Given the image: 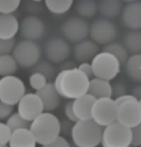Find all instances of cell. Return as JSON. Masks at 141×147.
<instances>
[{"instance_id":"1","label":"cell","mask_w":141,"mask_h":147,"mask_svg":"<svg viewBox=\"0 0 141 147\" xmlns=\"http://www.w3.org/2000/svg\"><path fill=\"white\" fill-rule=\"evenodd\" d=\"M90 79L77 67L64 69L56 74L53 84L61 97L74 100L88 93Z\"/></svg>"},{"instance_id":"2","label":"cell","mask_w":141,"mask_h":147,"mask_svg":"<svg viewBox=\"0 0 141 147\" xmlns=\"http://www.w3.org/2000/svg\"><path fill=\"white\" fill-rule=\"evenodd\" d=\"M29 129L38 144L44 146L61 134V122L53 113L43 112L30 123Z\"/></svg>"},{"instance_id":"3","label":"cell","mask_w":141,"mask_h":147,"mask_svg":"<svg viewBox=\"0 0 141 147\" xmlns=\"http://www.w3.org/2000/svg\"><path fill=\"white\" fill-rule=\"evenodd\" d=\"M103 128L92 119L78 121L72 126L70 137L76 147H97L100 144Z\"/></svg>"},{"instance_id":"4","label":"cell","mask_w":141,"mask_h":147,"mask_svg":"<svg viewBox=\"0 0 141 147\" xmlns=\"http://www.w3.org/2000/svg\"><path fill=\"white\" fill-rule=\"evenodd\" d=\"M93 76L98 79L111 82L119 75L121 64L117 59L110 53L99 52L90 62Z\"/></svg>"},{"instance_id":"5","label":"cell","mask_w":141,"mask_h":147,"mask_svg":"<svg viewBox=\"0 0 141 147\" xmlns=\"http://www.w3.org/2000/svg\"><path fill=\"white\" fill-rule=\"evenodd\" d=\"M41 49L36 42L23 40L16 43L11 55L18 67L22 68L34 67L40 61Z\"/></svg>"},{"instance_id":"6","label":"cell","mask_w":141,"mask_h":147,"mask_svg":"<svg viewBox=\"0 0 141 147\" xmlns=\"http://www.w3.org/2000/svg\"><path fill=\"white\" fill-rule=\"evenodd\" d=\"M26 93L24 82L18 76L12 75L0 79V101L8 105H14Z\"/></svg>"},{"instance_id":"7","label":"cell","mask_w":141,"mask_h":147,"mask_svg":"<svg viewBox=\"0 0 141 147\" xmlns=\"http://www.w3.org/2000/svg\"><path fill=\"white\" fill-rule=\"evenodd\" d=\"M117 105L112 98L95 99L91 110V119L102 128L116 122Z\"/></svg>"},{"instance_id":"8","label":"cell","mask_w":141,"mask_h":147,"mask_svg":"<svg viewBox=\"0 0 141 147\" xmlns=\"http://www.w3.org/2000/svg\"><path fill=\"white\" fill-rule=\"evenodd\" d=\"M131 129L115 122L103 128L102 147H128L131 144Z\"/></svg>"},{"instance_id":"9","label":"cell","mask_w":141,"mask_h":147,"mask_svg":"<svg viewBox=\"0 0 141 147\" xmlns=\"http://www.w3.org/2000/svg\"><path fill=\"white\" fill-rule=\"evenodd\" d=\"M119 31L116 24L111 20L102 18L95 20L90 26L91 40L98 45H107L114 42Z\"/></svg>"},{"instance_id":"10","label":"cell","mask_w":141,"mask_h":147,"mask_svg":"<svg viewBox=\"0 0 141 147\" xmlns=\"http://www.w3.org/2000/svg\"><path fill=\"white\" fill-rule=\"evenodd\" d=\"M60 30L64 40L76 44L88 38L90 26L85 19L73 16L63 22Z\"/></svg>"},{"instance_id":"11","label":"cell","mask_w":141,"mask_h":147,"mask_svg":"<svg viewBox=\"0 0 141 147\" xmlns=\"http://www.w3.org/2000/svg\"><path fill=\"white\" fill-rule=\"evenodd\" d=\"M116 122L129 129L141 125L140 100H131L117 105Z\"/></svg>"},{"instance_id":"12","label":"cell","mask_w":141,"mask_h":147,"mask_svg":"<svg viewBox=\"0 0 141 147\" xmlns=\"http://www.w3.org/2000/svg\"><path fill=\"white\" fill-rule=\"evenodd\" d=\"M44 53L48 62L61 64L65 62L71 54L69 42L60 37H52L45 42Z\"/></svg>"},{"instance_id":"13","label":"cell","mask_w":141,"mask_h":147,"mask_svg":"<svg viewBox=\"0 0 141 147\" xmlns=\"http://www.w3.org/2000/svg\"><path fill=\"white\" fill-rule=\"evenodd\" d=\"M16 105L17 113L29 122L44 112L42 101L35 93H26Z\"/></svg>"},{"instance_id":"14","label":"cell","mask_w":141,"mask_h":147,"mask_svg":"<svg viewBox=\"0 0 141 147\" xmlns=\"http://www.w3.org/2000/svg\"><path fill=\"white\" fill-rule=\"evenodd\" d=\"M19 31L23 40L36 42L43 38L45 26L41 18L30 14L24 17L20 23Z\"/></svg>"},{"instance_id":"15","label":"cell","mask_w":141,"mask_h":147,"mask_svg":"<svg viewBox=\"0 0 141 147\" xmlns=\"http://www.w3.org/2000/svg\"><path fill=\"white\" fill-rule=\"evenodd\" d=\"M121 12V21L125 28L129 30H140V1H127Z\"/></svg>"},{"instance_id":"16","label":"cell","mask_w":141,"mask_h":147,"mask_svg":"<svg viewBox=\"0 0 141 147\" xmlns=\"http://www.w3.org/2000/svg\"><path fill=\"white\" fill-rule=\"evenodd\" d=\"M42 102L44 112L51 113L59 108L61 103V96L55 89L53 83L48 82L40 91L35 92Z\"/></svg>"},{"instance_id":"17","label":"cell","mask_w":141,"mask_h":147,"mask_svg":"<svg viewBox=\"0 0 141 147\" xmlns=\"http://www.w3.org/2000/svg\"><path fill=\"white\" fill-rule=\"evenodd\" d=\"M99 52V45L91 40H84L75 45L73 50V57L77 62H89Z\"/></svg>"},{"instance_id":"18","label":"cell","mask_w":141,"mask_h":147,"mask_svg":"<svg viewBox=\"0 0 141 147\" xmlns=\"http://www.w3.org/2000/svg\"><path fill=\"white\" fill-rule=\"evenodd\" d=\"M95 99L88 93L72 101L73 113L79 121L91 119V110Z\"/></svg>"},{"instance_id":"19","label":"cell","mask_w":141,"mask_h":147,"mask_svg":"<svg viewBox=\"0 0 141 147\" xmlns=\"http://www.w3.org/2000/svg\"><path fill=\"white\" fill-rule=\"evenodd\" d=\"M20 23L13 14H0V39H14L19 32Z\"/></svg>"},{"instance_id":"20","label":"cell","mask_w":141,"mask_h":147,"mask_svg":"<svg viewBox=\"0 0 141 147\" xmlns=\"http://www.w3.org/2000/svg\"><path fill=\"white\" fill-rule=\"evenodd\" d=\"M88 93L95 99L112 97V90L110 82L93 77L90 79Z\"/></svg>"},{"instance_id":"21","label":"cell","mask_w":141,"mask_h":147,"mask_svg":"<svg viewBox=\"0 0 141 147\" xmlns=\"http://www.w3.org/2000/svg\"><path fill=\"white\" fill-rule=\"evenodd\" d=\"M9 147H36L37 142L29 129H19L12 131Z\"/></svg>"},{"instance_id":"22","label":"cell","mask_w":141,"mask_h":147,"mask_svg":"<svg viewBox=\"0 0 141 147\" xmlns=\"http://www.w3.org/2000/svg\"><path fill=\"white\" fill-rule=\"evenodd\" d=\"M123 7L119 0H102L97 4V11L104 18L111 21L121 14Z\"/></svg>"},{"instance_id":"23","label":"cell","mask_w":141,"mask_h":147,"mask_svg":"<svg viewBox=\"0 0 141 147\" xmlns=\"http://www.w3.org/2000/svg\"><path fill=\"white\" fill-rule=\"evenodd\" d=\"M128 53L131 55L140 54L141 33L140 30H129L124 35L123 43Z\"/></svg>"},{"instance_id":"24","label":"cell","mask_w":141,"mask_h":147,"mask_svg":"<svg viewBox=\"0 0 141 147\" xmlns=\"http://www.w3.org/2000/svg\"><path fill=\"white\" fill-rule=\"evenodd\" d=\"M126 71L128 77L133 81L140 82L141 80V55H131L126 62Z\"/></svg>"},{"instance_id":"25","label":"cell","mask_w":141,"mask_h":147,"mask_svg":"<svg viewBox=\"0 0 141 147\" xmlns=\"http://www.w3.org/2000/svg\"><path fill=\"white\" fill-rule=\"evenodd\" d=\"M76 13L81 18H90L97 12V3L93 0H81L75 6Z\"/></svg>"},{"instance_id":"26","label":"cell","mask_w":141,"mask_h":147,"mask_svg":"<svg viewBox=\"0 0 141 147\" xmlns=\"http://www.w3.org/2000/svg\"><path fill=\"white\" fill-rule=\"evenodd\" d=\"M44 6L50 13L54 15H63L71 9L73 0H46Z\"/></svg>"},{"instance_id":"27","label":"cell","mask_w":141,"mask_h":147,"mask_svg":"<svg viewBox=\"0 0 141 147\" xmlns=\"http://www.w3.org/2000/svg\"><path fill=\"white\" fill-rule=\"evenodd\" d=\"M18 65L11 54L0 56V76H12L17 71Z\"/></svg>"},{"instance_id":"28","label":"cell","mask_w":141,"mask_h":147,"mask_svg":"<svg viewBox=\"0 0 141 147\" xmlns=\"http://www.w3.org/2000/svg\"><path fill=\"white\" fill-rule=\"evenodd\" d=\"M102 51L107 52L114 56L119 60L121 64H125L129 57L128 51L123 44L119 42H116V41L104 46Z\"/></svg>"},{"instance_id":"29","label":"cell","mask_w":141,"mask_h":147,"mask_svg":"<svg viewBox=\"0 0 141 147\" xmlns=\"http://www.w3.org/2000/svg\"><path fill=\"white\" fill-rule=\"evenodd\" d=\"M5 123L11 131H13L19 129H29L30 122L25 120L22 117H21L17 112H14L6 120Z\"/></svg>"},{"instance_id":"30","label":"cell","mask_w":141,"mask_h":147,"mask_svg":"<svg viewBox=\"0 0 141 147\" xmlns=\"http://www.w3.org/2000/svg\"><path fill=\"white\" fill-rule=\"evenodd\" d=\"M35 72H39L44 75L47 79H52L54 75L56 70L53 65L48 61H41L38 62L34 67Z\"/></svg>"},{"instance_id":"31","label":"cell","mask_w":141,"mask_h":147,"mask_svg":"<svg viewBox=\"0 0 141 147\" xmlns=\"http://www.w3.org/2000/svg\"><path fill=\"white\" fill-rule=\"evenodd\" d=\"M28 83L31 88H33L36 92L42 89L48 82H47V78L44 75L39 72L34 71L29 76Z\"/></svg>"},{"instance_id":"32","label":"cell","mask_w":141,"mask_h":147,"mask_svg":"<svg viewBox=\"0 0 141 147\" xmlns=\"http://www.w3.org/2000/svg\"><path fill=\"white\" fill-rule=\"evenodd\" d=\"M21 4L20 0H0V14H13Z\"/></svg>"},{"instance_id":"33","label":"cell","mask_w":141,"mask_h":147,"mask_svg":"<svg viewBox=\"0 0 141 147\" xmlns=\"http://www.w3.org/2000/svg\"><path fill=\"white\" fill-rule=\"evenodd\" d=\"M15 45H16L15 38L9 40L0 39V56L11 54Z\"/></svg>"},{"instance_id":"34","label":"cell","mask_w":141,"mask_h":147,"mask_svg":"<svg viewBox=\"0 0 141 147\" xmlns=\"http://www.w3.org/2000/svg\"><path fill=\"white\" fill-rule=\"evenodd\" d=\"M11 132L6 123L0 122V146L8 145Z\"/></svg>"},{"instance_id":"35","label":"cell","mask_w":141,"mask_h":147,"mask_svg":"<svg viewBox=\"0 0 141 147\" xmlns=\"http://www.w3.org/2000/svg\"><path fill=\"white\" fill-rule=\"evenodd\" d=\"M131 138L130 146L140 147L141 145V125H138L131 129Z\"/></svg>"},{"instance_id":"36","label":"cell","mask_w":141,"mask_h":147,"mask_svg":"<svg viewBox=\"0 0 141 147\" xmlns=\"http://www.w3.org/2000/svg\"><path fill=\"white\" fill-rule=\"evenodd\" d=\"M13 107L0 101V120H7L14 113Z\"/></svg>"},{"instance_id":"37","label":"cell","mask_w":141,"mask_h":147,"mask_svg":"<svg viewBox=\"0 0 141 147\" xmlns=\"http://www.w3.org/2000/svg\"><path fill=\"white\" fill-rule=\"evenodd\" d=\"M42 147H70V145L65 137L59 135L50 144Z\"/></svg>"},{"instance_id":"38","label":"cell","mask_w":141,"mask_h":147,"mask_svg":"<svg viewBox=\"0 0 141 147\" xmlns=\"http://www.w3.org/2000/svg\"><path fill=\"white\" fill-rule=\"evenodd\" d=\"M64 114H65L66 117L68 119V120L70 122L73 123H76L78 122L77 117L75 115L74 113H73V108H72V101L68 102L66 104L65 107H64Z\"/></svg>"},{"instance_id":"39","label":"cell","mask_w":141,"mask_h":147,"mask_svg":"<svg viewBox=\"0 0 141 147\" xmlns=\"http://www.w3.org/2000/svg\"><path fill=\"white\" fill-rule=\"evenodd\" d=\"M111 90H112V96H115L116 98L126 94V88L124 84L122 82H116L114 86L111 85Z\"/></svg>"},{"instance_id":"40","label":"cell","mask_w":141,"mask_h":147,"mask_svg":"<svg viewBox=\"0 0 141 147\" xmlns=\"http://www.w3.org/2000/svg\"><path fill=\"white\" fill-rule=\"evenodd\" d=\"M77 69L79 71H81V72L83 73L90 79L94 77L91 64L89 63V62H82V63H80L79 65L78 66Z\"/></svg>"},{"instance_id":"41","label":"cell","mask_w":141,"mask_h":147,"mask_svg":"<svg viewBox=\"0 0 141 147\" xmlns=\"http://www.w3.org/2000/svg\"><path fill=\"white\" fill-rule=\"evenodd\" d=\"M131 100H136V99L133 97L132 95L127 94L126 93V94L122 95V96L116 98L114 99V101H115V102H116V105H119V104L122 103V102H126V101Z\"/></svg>"},{"instance_id":"42","label":"cell","mask_w":141,"mask_h":147,"mask_svg":"<svg viewBox=\"0 0 141 147\" xmlns=\"http://www.w3.org/2000/svg\"><path fill=\"white\" fill-rule=\"evenodd\" d=\"M131 95H132L133 97L138 100H140L141 98V86L140 85H138L136 86L133 87Z\"/></svg>"},{"instance_id":"43","label":"cell","mask_w":141,"mask_h":147,"mask_svg":"<svg viewBox=\"0 0 141 147\" xmlns=\"http://www.w3.org/2000/svg\"><path fill=\"white\" fill-rule=\"evenodd\" d=\"M0 147H7V146H0Z\"/></svg>"},{"instance_id":"44","label":"cell","mask_w":141,"mask_h":147,"mask_svg":"<svg viewBox=\"0 0 141 147\" xmlns=\"http://www.w3.org/2000/svg\"><path fill=\"white\" fill-rule=\"evenodd\" d=\"M128 147H133V146H129Z\"/></svg>"}]
</instances>
